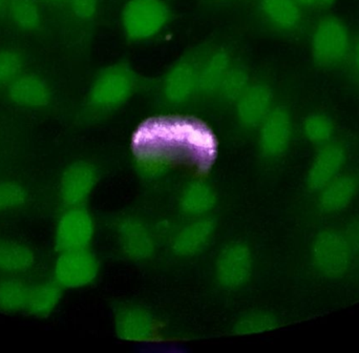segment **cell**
<instances>
[{
	"label": "cell",
	"instance_id": "obj_1",
	"mask_svg": "<svg viewBox=\"0 0 359 353\" xmlns=\"http://www.w3.org/2000/svg\"><path fill=\"white\" fill-rule=\"evenodd\" d=\"M136 88L137 74L133 67L128 63H114L95 78L86 103L96 113H109L124 105Z\"/></svg>",
	"mask_w": 359,
	"mask_h": 353
},
{
	"label": "cell",
	"instance_id": "obj_2",
	"mask_svg": "<svg viewBox=\"0 0 359 353\" xmlns=\"http://www.w3.org/2000/svg\"><path fill=\"white\" fill-rule=\"evenodd\" d=\"M354 251L347 234L337 228L320 230L312 243V262L318 274L327 279H341L349 274Z\"/></svg>",
	"mask_w": 359,
	"mask_h": 353
},
{
	"label": "cell",
	"instance_id": "obj_3",
	"mask_svg": "<svg viewBox=\"0 0 359 353\" xmlns=\"http://www.w3.org/2000/svg\"><path fill=\"white\" fill-rule=\"evenodd\" d=\"M170 20L163 0H130L122 11V25L133 41H143L159 34Z\"/></svg>",
	"mask_w": 359,
	"mask_h": 353
},
{
	"label": "cell",
	"instance_id": "obj_4",
	"mask_svg": "<svg viewBox=\"0 0 359 353\" xmlns=\"http://www.w3.org/2000/svg\"><path fill=\"white\" fill-rule=\"evenodd\" d=\"M351 48L349 29L337 17L323 19L314 29L311 56L316 65L333 67L346 59Z\"/></svg>",
	"mask_w": 359,
	"mask_h": 353
},
{
	"label": "cell",
	"instance_id": "obj_5",
	"mask_svg": "<svg viewBox=\"0 0 359 353\" xmlns=\"http://www.w3.org/2000/svg\"><path fill=\"white\" fill-rule=\"evenodd\" d=\"M95 236L93 215L84 205L67 207L61 213L55 232V248L58 253L88 249Z\"/></svg>",
	"mask_w": 359,
	"mask_h": 353
},
{
	"label": "cell",
	"instance_id": "obj_6",
	"mask_svg": "<svg viewBox=\"0 0 359 353\" xmlns=\"http://www.w3.org/2000/svg\"><path fill=\"white\" fill-rule=\"evenodd\" d=\"M99 262L90 249L59 253L54 264L53 279L62 288L77 289L96 280Z\"/></svg>",
	"mask_w": 359,
	"mask_h": 353
},
{
	"label": "cell",
	"instance_id": "obj_7",
	"mask_svg": "<svg viewBox=\"0 0 359 353\" xmlns=\"http://www.w3.org/2000/svg\"><path fill=\"white\" fill-rule=\"evenodd\" d=\"M98 180V170L94 164L88 161L74 162L63 172L59 182L61 204L65 208L86 204Z\"/></svg>",
	"mask_w": 359,
	"mask_h": 353
},
{
	"label": "cell",
	"instance_id": "obj_8",
	"mask_svg": "<svg viewBox=\"0 0 359 353\" xmlns=\"http://www.w3.org/2000/svg\"><path fill=\"white\" fill-rule=\"evenodd\" d=\"M347 159V149L339 141L331 140L318 147L306 179L307 189L313 194L322 192L341 175Z\"/></svg>",
	"mask_w": 359,
	"mask_h": 353
},
{
	"label": "cell",
	"instance_id": "obj_9",
	"mask_svg": "<svg viewBox=\"0 0 359 353\" xmlns=\"http://www.w3.org/2000/svg\"><path fill=\"white\" fill-rule=\"evenodd\" d=\"M252 272V255L243 242L226 245L217 260V278L225 288L233 291L246 284Z\"/></svg>",
	"mask_w": 359,
	"mask_h": 353
},
{
	"label": "cell",
	"instance_id": "obj_10",
	"mask_svg": "<svg viewBox=\"0 0 359 353\" xmlns=\"http://www.w3.org/2000/svg\"><path fill=\"white\" fill-rule=\"evenodd\" d=\"M259 147L268 158L285 155L292 138V120L286 107L278 105L269 112L259 124Z\"/></svg>",
	"mask_w": 359,
	"mask_h": 353
},
{
	"label": "cell",
	"instance_id": "obj_11",
	"mask_svg": "<svg viewBox=\"0 0 359 353\" xmlns=\"http://www.w3.org/2000/svg\"><path fill=\"white\" fill-rule=\"evenodd\" d=\"M6 96L16 107L43 109L52 103L53 93L42 76L23 72L6 86Z\"/></svg>",
	"mask_w": 359,
	"mask_h": 353
},
{
	"label": "cell",
	"instance_id": "obj_12",
	"mask_svg": "<svg viewBox=\"0 0 359 353\" xmlns=\"http://www.w3.org/2000/svg\"><path fill=\"white\" fill-rule=\"evenodd\" d=\"M116 333L124 341L141 342L159 338V322L151 312L141 306L124 305L120 307L115 319Z\"/></svg>",
	"mask_w": 359,
	"mask_h": 353
},
{
	"label": "cell",
	"instance_id": "obj_13",
	"mask_svg": "<svg viewBox=\"0 0 359 353\" xmlns=\"http://www.w3.org/2000/svg\"><path fill=\"white\" fill-rule=\"evenodd\" d=\"M200 63L194 57L178 61L164 78L163 94L168 102L181 105L187 102L198 91Z\"/></svg>",
	"mask_w": 359,
	"mask_h": 353
},
{
	"label": "cell",
	"instance_id": "obj_14",
	"mask_svg": "<svg viewBox=\"0 0 359 353\" xmlns=\"http://www.w3.org/2000/svg\"><path fill=\"white\" fill-rule=\"evenodd\" d=\"M273 92L263 82L249 84L246 90L236 99L238 119L248 128H255L265 119L272 109Z\"/></svg>",
	"mask_w": 359,
	"mask_h": 353
},
{
	"label": "cell",
	"instance_id": "obj_15",
	"mask_svg": "<svg viewBox=\"0 0 359 353\" xmlns=\"http://www.w3.org/2000/svg\"><path fill=\"white\" fill-rule=\"evenodd\" d=\"M122 253L136 261L149 259L155 253V242L149 228L140 220L126 218L117 227Z\"/></svg>",
	"mask_w": 359,
	"mask_h": 353
},
{
	"label": "cell",
	"instance_id": "obj_16",
	"mask_svg": "<svg viewBox=\"0 0 359 353\" xmlns=\"http://www.w3.org/2000/svg\"><path fill=\"white\" fill-rule=\"evenodd\" d=\"M358 192V176L355 174L339 175L318 192V208L327 215L341 213L352 204Z\"/></svg>",
	"mask_w": 359,
	"mask_h": 353
},
{
	"label": "cell",
	"instance_id": "obj_17",
	"mask_svg": "<svg viewBox=\"0 0 359 353\" xmlns=\"http://www.w3.org/2000/svg\"><path fill=\"white\" fill-rule=\"evenodd\" d=\"M215 221L211 218H202L185 226L172 240V251L181 257H192L205 248L212 238Z\"/></svg>",
	"mask_w": 359,
	"mask_h": 353
},
{
	"label": "cell",
	"instance_id": "obj_18",
	"mask_svg": "<svg viewBox=\"0 0 359 353\" xmlns=\"http://www.w3.org/2000/svg\"><path fill=\"white\" fill-rule=\"evenodd\" d=\"M62 289L54 279L29 284L25 314L36 319L48 318L60 303Z\"/></svg>",
	"mask_w": 359,
	"mask_h": 353
},
{
	"label": "cell",
	"instance_id": "obj_19",
	"mask_svg": "<svg viewBox=\"0 0 359 353\" xmlns=\"http://www.w3.org/2000/svg\"><path fill=\"white\" fill-rule=\"evenodd\" d=\"M36 255L29 245L0 236V272L22 274L33 269Z\"/></svg>",
	"mask_w": 359,
	"mask_h": 353
},
{
	"label": "cell",
	"instance_id": "obj_20",
	"mask_svg": "<svg viewBox=\"0 0 359 353\" xmlns=\"http://www.w3.org/2000/svg\"><path fill=\"white\" fill-rule=\"evenodd\" d=\"M231 53L221 46L206 57L198 67V91L210 94L217 92L224 76L231 67Z\"/></svg>",
	"mask_w": 359,
	"mask_h": 353
},
{
	"label": "cell",
	"instance_id": "obj_21",
	"mask_svg": "<svg viewBox=\"0 0 359 353\" xmlns=\"http://www.w3.org/2000/svg\"><path fill=\"white\" fill-rule=\"evenodd\" d=\"M262 12L276 27L293 29L302 20V6L297 0H259Z\"/></svg>",
	"mask_w": 359,
	"mask_h": 353
},
{
	"label": "cell",
	"instance_id": "obj_22",
	"mask_svg": "<svg viewBox=\"0 0 359 353\" xmlns=\"http://www.w3.org/2000/svg\"><path fill=\"white\" fill-rule=\"evenodd\" d=\"M11 22L22 32L33 33L42 25V13L38 0H10L6 11Z\"/></svg>",
	"mask_w": 359,
	"mask_h": 353
},
{
	"label": "cell",
	"instance_id": "obj_23",
	"mask_svg": "<svg viewBox=\"0 0 359 353\" xmlns=\"http://www.w3.org/2000/svg\"><path fill=\"white\" fill-rule=\"evenodd\" d=\"M215 203V194L212 188L205 182L190 184L182 194L181 208L188 215H201L212 208Z\"/></svg>",
	"mask_w": 359,
	"mask_h": 353
},
{
	"label": "cell",
	"instance_id": "obj_24",
	"mask_svg": "<svg viewBox=\"0 0 359 353\" xmlns=\"http://www.w3.org/2000/svg\"><path fill=\"white\" fill-rule=\"evenodd\" d=\"M29 284L18 278L0 281V309L13 314H25Z\"/></svg>",
	"mask_w": 359,
	"mask_h": 353
},
{
	"label": "cell",
	"instance_id": "obj_25",
	"mask_svg": "<svg viewBox=\"0 0 359 353\" xmlns=\"http://www.w3.org/2000/svg\"><path fill=\"white\" fill-rule=\"evenodd\" d=\"M304 135L314 147H320L333 140L334 126L327 113L313 112L308 114L303 121Z\"/></svg>",
	"mask_w": 359,
	"mask_h": 353
},
{
	"label": "cell",
	"instance_id": "obj_26",
	"mask_svg": "<svg viewBox=\"0 0 359 353\" xmlns=\"http://www.w3.org/2000/svg\"><path fill=\"white\" fill-rule=\"evenodd\" d=\"M250 84L249 73L244 65H232L224 76L217 92L225 100L236 101Z\"/></svg>",
	"mask_w": 359,
	"mask_h": 353
},
{
	"label": "cell",
	"instance_id": "obj_27",
	"mask_svg": "<svg viewBox=\"0 0 359 353\" xmlns=\"http://www.w3.org/2000/svg\"><path fill=\"white\" fill-rule=\"evenodd\" d=\"M29 202V192L22 184L11 180H0V213L23 208Z\"/></svg>",
	"mask_w": 359,
	"mask_h": 353
},
{
	"label": "cell",
	"instance_id": "obj_28",
	"mask_svg": "<svg viewBox=\"0 0 359 353\" xmlns=\"http://www.w3.org/2000/svg\"><path fill=\"white\" fill-rule=\"evenodd\" d=\"M280 326V320L269 312H255L243 317L236 326V335H246L266 333Z\"/></svg>",
	"mask_w": 359,
	"mask_h": 353
},
{
	"label": "cell",
	"instance_id": "obj_29",
	"mask_svg": "<svg viewBox=\"0 0 359 353\" xmlns=\"http://www.w3.org/2000/svg\"><path fill=\"white\" fill-rule=\"evenodd\" d=\"M25 58L14 48H0V86H8L17 76L23 73Z\"/></svg>",
	"mask_w": 359,
	"mask_h": 353
},
{
	"label": "cell",
	"instance_id": "obj_30",
	"mask_svg": "<svg viewBox=\"0 0 359 353\" xmlns=\"http://www.w3.org/2000/svg\"><path fill=\"white\" fill-rule=\"evenodd\" d=\"M137 352L142 353H178L188 352L183 344L176 342L163 341L160 338L149 340V341L136 343L135 345Z\"/></svg>",
	"mask_w": 359,
	"mask_h": 353
},
{
	"label": "cell",
	"instance_id": "obj_31",
	"mask_svg": "<svg viewBox=\"0 0 359 353\" xmlns=\"http://www.w3.org/2000/svg\"><path fill=\"white\" fill-rule=\"evenodd\" d=\"M72 12L82 21H90L96 16L99 0H69Z\"/></svg>",
	"mask_w": 359,
	"mask_h": 353
},
{
	"label": "cell",
	"instance_id": "obj_32",
	"mask_svg": "<svg viewBox=\"0 0 359 353\" xmlns=\"http://www.w3.org/2000/svg\"><path fill=\"white\" fill-rule=\"evenodd\" d=\"M344 232L347 234L354 253H359V219L350 222Z\"/></svg>",
	"mask_w": 359,
	"mask_h": 353
},
{
	"label": "cell",
	"instance_id": "obj_33",
	"mask_svg": "<svg viewBox=\"0 0 359 353\" xmlns=\"http://www.w3.org/2000/svg\"><path fill=\"white\" fill-rule=\"evenodd\" d=\"M297 1L302 8L316 10V8H328L329 6L334 4L337 0H297Z\"/></svg>",
	"mask_w": 359,
	"mask_h": 353
},
{
	"label": "cell",
	"instance_id": "obj_34",
	"mask_svg": "<svg viewBox=\"0 0 359 353\" xmlns=\"http://www.w3.org/2000/svg\"><path fill=\"white\" fill-rule=\"evenodd\" d=\"M354 63H355L356 69H358L359 73V36L355 41V46H354Z\"/></svg>",
	"mask_w": 359,
	"mask_h": 353
},
{
	"label": "cell",
	"instance_id": "obj_35",
	"mask_svg": "<svg viewBox=\"0 0 359 353\" xmlns=\"http://www.w3.org/2000/svg\"><path fill=\"white\" fill-rule=\"evenodd\" d=\"M8 1H10V0H0V18H2V17L6 14Z\"/></svg>",
	"mask_w": 359,
	"mask_h": 353
},
{
	"label": "cell",
	"instance_id": "obj_36",
	"mask_svg": "<svg viewBox=\"0 0 359 353\" xmlns=\"http://www.w3.org/2000/svg\"><path fill=\"white\" fill-rule=\"evenodd\" d=\"M50 1L55 2V4H61V2H65V0H50Z\"/></svg>",
	"mask_w": 359,
	"mask_h": 353
},
{
	"label": "cell",
	"instance_id": "obj_37",
	"mask_svg": "<svg viewBox=\"0 0 359 353\" xmlns=\"http://www.w3.org/2000/svg\"><path fill=\"white\" fill-rule=\"evenodd\" d=\"M38 1H39V2H43V1H46V0H38Z\"/></svg>",
	"mask_w": 359,
	"mask_h": 353
}]
</instances>
